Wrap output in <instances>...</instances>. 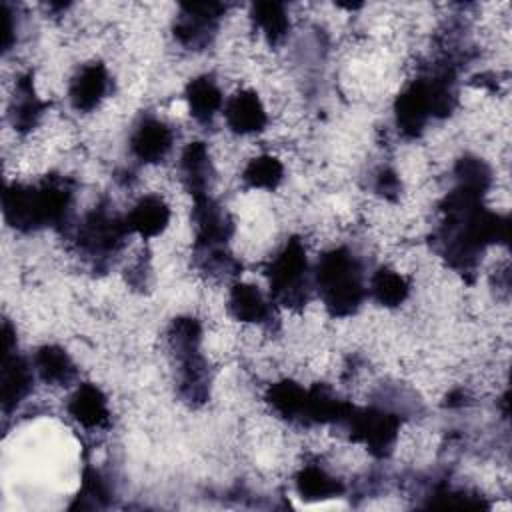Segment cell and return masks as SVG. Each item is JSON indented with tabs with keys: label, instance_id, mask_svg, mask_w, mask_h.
<instances>
[{
	"label": "cell",
	"instance_id": "12",
	"mask_svg": "<svg viewBox=\"0 0 512 512\" xmlns=\"http://www.w3.org/2000/svg\"><path fill=\"white\" fill-rule=\"evenodd\" d=\"M366 292L380 308L396 310L412 296V280L400 268L384 264L366 278Z\"/></svg>",
	"mask_w": 512,
	"mask_h": 512
},
{
	"label": "cell",
	"instance_id": "10",
	"mask_svg": "<svg viewBox=\"0 0 512 512\" xmlns=\"http://www.w3.org/2000/svg\"><path fill=\"white\" fill-rule=\"evenodd\" d=\"M178 178L192 198L210 194L208 190L216 178V166L206 142L194 140L186 144L178 158Z\"/></svg>",
	"mask_w": 512,
	"mask_h": 512
},
{
	"label": "cell",
	"instance_id": "15",
	"mask_svg": "<svg viewBox=\"0 0 512 512\" xmlns=\"http://www.w3.org/2000/svg\"><path fill=\"white\" fill-rule=\"evenodd\" d=\"M34 368L28 364L16 350H6L4 356V368H2V408L4 412H10L18 408L20 402H24L34 384Z\"/></svg>",
	"mask_w": 512,
	"mask_h": 512
},
{
	"label": "cell",
	"instance_id": "5",
	"mask_svg": "<svg viewBox=\"0 0 512 512\" xmlns=\"http://www.w3.org/2000/svg\"><path fill=\"white\" fill-rule=\"evenodd\" d=\"M176 142L174 128L158 116H142L128 138L130 154L144 166L162 164Z\"/></svg>",
	"mask_w": 512,
	"mask_h": 512
},
{
	"label": "cell",
	"instance_id": "6",
	"mask_svg": "<svg viewBox=\"0 0 512 512\" xmlns=\"http://www.w3.org/2000/svg\"><path fill=\"white\" fill-rule=\"evenodd\" d=\"M112 92V78L106 64L92 60L70 76L68 80V102L78 114L96 112Z\"/></svg>",
	"mask_w": 512,
	"mask_h": 512
},
{
	"label": "cell",
	"instance_id": "4",
	"mask_svg": "<svg viewBox=\"0 0 512 512\" xmlns=\"http://www.w3.org/2000/svg\"><path fill=\"white\" fill-rule=\"evenodd\" d=\"M226 14L224 4H182L174 18V38L186 50H202L216 36L218 24Z\"/></svg>",
	"mask_w": 512,
	"mask_h": 512
},
{
	"label": "cell",
	"instance_id": "8",
	"mask_svg": "<svg viewBox=\"0 0 512 512\" xmlns=\"http://www.w3.org/2000/svg\"><path fill=\"white\" fill-rule=\"evenodd\" d=\"M66 412L78 426L90 432L108 428L112 418L108 396L94 382H82L72 390L66 402Z\"/></svg>",
	"mask_w": 512,
	"mask_h": 512
},
{
	"label": "cell",
	"instance_id": "1",
	"mask_svg": "<svg viewBox=\"0 0 512 512\" xmlns=\"http://www.w3.org/2000/svg\"><path fill=\"white\" fill-rule=\"evenodd\" d=\"M312 286L332 318L354 316L368 296L364 266L346 246H334L318 256L312 268Z\"/></svg>",
	"mask_w": 512,
	"mask_h": 512
},
{
	"label": "cell",
	"instance_id": "2",
	"mask_svg": "<svg viewBox=\"0 0 512 512\" xmlns=\"http://www.w3.org/2000/svg\"><path fill=\"white\" fill-rule=\"evenodd\" d=\"M264 276L274 304L290 310H302L310 302V294L314 290L306 240L300 236H290L268 258Z\"/></svg>",
	"mask_w": 512,
	"mask_h": 512
},
{
	"label": "cell",
	"instance_id": "7",
	"mask_svg": "<svg viewBox=\"0 0 512 512\" xmlns=\"http://www.w3.org/2000/svg\"><path fill=\"white\" fill-rule=\"evenodd\" d=\"M226 128L240 138L260 136L266 132L270 118L260 94L252 88H238L230 94L222 108Z\"/></svg>",
	"mask_w": 512,
	"mask_h": 512
},
{
	"label": "cell",
	"instance_id": "16",
	"mask_svg": "<svg viewBox=\"0 0 512 512\" xmlns=\"http://www.w3.org/2000/svg\"><path fill=\"white\" fill-rule=\"evenodd\" d=\"M32 368L36 376L46 384V386H70L76 376L78 368L70 354L58 346V344H44L34 352L32 358Z\"/></svg>",
	"mask_w": 512,
	"mask_h": 512
},
{
	"label": "cell",
	"instance_id": "13",
	"mask_svg": "<svg viewBox=\"0 0 512 512\" xmlns=\"http://www.w3.org/2000/svg\"><path fill=\"white\" fill-rule=\"evenodd\" d=\"M294 490L304 502H324L332 498H342L346 484L342 478L332 474L322 464H302L294 474Z\"/></svg>",
	"mask_w": 512,
	"mask_h": 512
},
{
	"label": "cell",
	"instance_id": "18",
	"mask_svg": "<svg viewBox=\"0 0 512 512\" xmlns=\"http://www.w3.org/2000/svg\"><path fill=\"white\" fill-rule=\"evenodd\" d=\"M250 20L268 44H280L290 32V14L280 2H256Z\"/></svg>",
	"mask_w": 512,
	"mask_h": 512
},
{
	"label": "cell",
	"instance_id": "14",
	"mask_svg": "<svg viewBox=\"0 0 512 512\" xmlns=\"http://www.w3.org/2000/svg\"><path fill=\"white\" fill-rule=\"evenodd\" d=\"M308 388H304L294 378H280L268 384L264 392V402L270 412L290 424H302L306 408Z\"/></svg>",
	"mask_w": 512,
	"mask_h": 512
},
{
	"label": "cell",
	"instance_id": "9",
	"mask_svg": "<svg viewBox=\"0 0 512 512\" xmlns=\"http://www.w3.org/2000/svg\"><path fill=\"white\" fill-rule=\"evenodd\" d=\"M124 222L130 234L142 240H154L170 228L172 208L162 194H144L128 208Z\"/></svg>",
	"mask_w": 512,
	"mask_h": 512
},
{
	"label": "cell",
	"instance_id": "17",
	"mask_svg": "<svg viewBox=\"0 0 512 512\" xmlns=\"http://www.w3.org/2000/svg\"><path fill=\"white\" fill-rule=\"evenodd\" d=\"M284 178V162L272 152H260L248 158L240 170V180L244 188L252 192H276Z\"/></svg>",
	"mask_w": 512,
	"mask_h": 512
},
{
	"label": "cell",
	"instance_id": "11",
	"mask_svg": "<svg viewBox=\"0 0 512 512\" xmlns=\"http://www.w3.org/2000/svg\"><path fill=\"white\" fill-rule=\"evenodd\" d=\"M184 104L190 114V118L196 124L208 126L212 120L222 114L226 96L218 84V80L212 74H198L190 78L184 86Z\"/></svg>",
	"mask_w": 512,
	"mask_h": 512
},
{
	"label": "cell",
	"instance_id": "3",
	"mask_svg": "<svg viewBox=\"0 0 512 512\" xmlns=\"http://www.w3.org/2000/svg\"><path fill=\"white\" fill-rule=\"evenodd\" d=\"M226 314L242 324L252 328H272L276 322V304L262 288L252 282L234 280L226 292L224 300Z\"/></svg>",
	"mask_w": 512,
	"mask_h": 512
}]
</instances>
